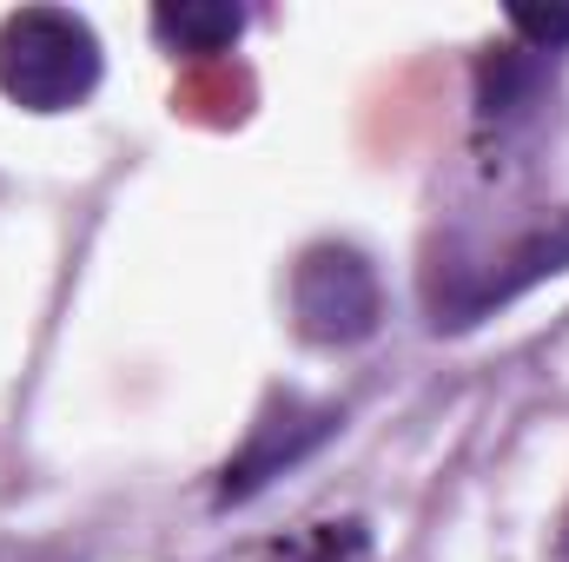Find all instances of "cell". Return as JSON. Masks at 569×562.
<instances>
[{
  "label": "cell",
  "instance_id": "obj_1",
  "mask_svg": "<svg viewBox=\"0 0 569 562\" xmlns=\"http://www.w3.org/2000/svg\"><path fill=\"white\" fill-rule=\"evenodd\" d=\"M100 87V40L67 7H20L0 20V93L27 113H67Z\"/></svg>",
  "mask_w": 569,
  "mask_h": 562
},
{
  "label": "cell",
  "instance_id": "obj_2",
  "mask_svg": "<svg viewBox=\"0 0 569 562\" xmlns=\"http://www.w3.org/2000/svg\"><path fill=\"white\" fill-rule=\"evenodd\" d=\"M291 311L311 344H358L378 324V279L351 245H318L291 272Z\"/></svg>",
  "mask_w": 569,
  "mask_h": 562
},
{
  "label": "cell",
  "instance_id": "obj_3",
  "mask_svg": "<svg viewBox=\"0 0 569 562\" xmlns=\"http://www.w3.org/2000/svg\"><path fill=\"white\" fill-rule=\"evenodd\" d=\"M152 33L179 53H226L246 33V13L226 0H179V7H152Z\"/></svg>",
  "mask_w": 569,
  "mask_h": 562
},
{
  "label": "cell",
  "instance_id": "obj_4",
  "mask_svg": "<svg viewBox=\"0 0 569 562\" xmlns=\"http://www.w3.org/2000/svg\"><path fill=\"white\" fill-rule=\"evenodd\" d=\"M510 27H517L530 47H563L569 40V7H550V13H543V7H517Z\"/></svg>",
  "mask_w": 569,
  "mask_h": 562
},
{
  "label": "cell",
  "instance_id": "obj_5",
  "mask_svg": "<svg viewBox=\"0 0 569 562\" xmlns=\"http://www.w3.org/2000/svg\"><path fill=\"white\" fill-rule=\"evenodd\" d=\"M557 562H569V516H563V530H557Z\"/></svg>",
  "mask_w": 569,
  "mask_h": 562
}]
</instances>
